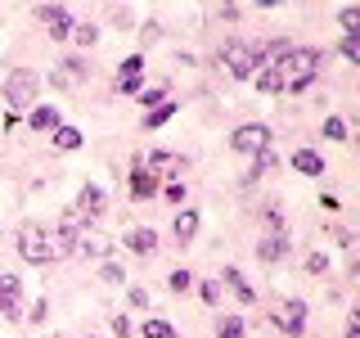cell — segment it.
<instances>
[{
	"label": "cell",
	"mask_w": 360,
	"mask_h": 338,
	"mask_svg": "<svg viewBox=\"0 0 360 338\" xmlns=\"http://www.w3.org/2000/svg\"><path fill=\"white\" fill-rule=\"evenodd\" d=\"M320 59H324L320 50H302V45H292L284 59L275 63L279 77H284V90H288V95H297V90H307V86L315 82V73H320Z\"/></svg>",
	"instance_id": "1"
},
{
	"label": "cell",
	"mask_w": 360,
	"mask_h": 338,
	"mask_svg": "<svg viewBox=\"0 0 360 338\" xmlns=\"http://www.w3.org/2000/svg\"><path fill=\"white\" fill-rule=\"evenodd\" d=\"M225 68H230V77H239V82H248V77H257V68H266V54L262 45H248V41H230L225 45Z\"/></svg>",
	"instance_id": "2"
},
{
	"label": "cell",
	"mask_w": 360,
	"mask_h": 338,
	"mask_svg": "<svg viewBox=\"0 0 360 338\" xmlns=\"http://www.w3.org/2000/svg\"><path fill=\"white\" fill-rule=\"evenodd\" d=\"M37 90H41V77L32 73V68H14L9 73V82H5V99H9V108H32L37 104Z\"/></svg>",
	"instance_id": "3"
},
{
	"label": "cell",
	"mask_w": 360,
	"mask_h": 338,
	"mask_svg": "<svg viewBox=\"0 0 360 338\" xmlns=\"http://www.w3.org/2000/svg\"><path fill=\"white\" fill-rule=\"evenodd\" d=\"M18 253L27 257V262H37V266H45V262H54V244H50V234L41 230V225H18Z\"/></svg>",
	"instance_id": "4"
},
{
	"label": "cell",
	"mask_w": 360,
	"mask_h": 338,
	"mask_svg": "<svg viewBox=\"0 0 360 338\" xmlns=\"http://www.w3.org/2000/svg\"><path fill=\"white\" fill-rule=\"evenodd\" d=\"M230 144L239 154H262L266 144H270V127H266V122H248V127H239V131L230 135Z\"/></svg>",
	"instance_id": "5"
},
{
	"label": "cell",
	"mask_w": 360,
	"mask_h": 338,
	"mask_svg": "<svg viewBox=\"0 0 360 338\" xmlns=\"http://www.w3.org/2000/svg\"><path fill=\"white\" fill-rule=\"evenodd\" d=\"M37 18L45 23V32H50L54 41H68V37H72V27H77L72 14H68V9H59V5H41V9H37Z\"/></svg>",
	"instance_id": "6"
},
{
	"label": "cell",
	"mask_w": 360,
	"mask_h": 338,
	"mask_svg": "<svg viewBox=\"0 0 360 338\" xmlns=\"http://www.w3.org/2000/svg\"><path fill=\"white\" fill-rule=\"evenodd\" d=\"M140 167H144L149 176H180V172H185V158L158 149V154H149V158H140Z\"/></svg>",
	"instance_id": "7"
},
{
	"label": "cell",
	"mask_w": 360,
	"mask_h": 338,
	"mask_svg": "<svg viewBox=\"0 0 360 338\" xmlns=\"http://www.w3.org/2000/svg\"><path fill=\"white\" fill-rule=\"evenodd\" d=\"M275 320H279V330L302 334V330H307V302H302V298H288L284 307L275 311Z\"/></svg>",
	"instance_id": "8"
},
{
	"label": "cell",
	"mask_w": 360,
	"mask_h": 338,
	"mask_svg": "<svg viewBox=\"0 0 360 338\" xmlns=\"http://www.w3.org/2000/svg\"><path fill=\"white\" fill-rule=\"evenodd\" d=\"M77 208H82V217H86V221H95V217H104L108 194H104L99 185H86V189H82V199H77Z\"/></svg>",
	"instance_id": "9"
},
{
	"label": "cell",
	"mask_w": 360,
	"mask_h": 338,
	"mask_svg": "<svg viewBox=\"0 0 360 338\" xmlns=\"http://www.w3.org/2000/svg\"><path fill=\"white\" fill-rule=\"evenodd\" d=\"M172 234H176V244H189L198 234V212L194 208H180L176 221H172Z\"/></svg>",
	"instance_id": "10"
},
{
	"label": "cell",
	"mask_w": 360,
	"mask_h": 338,
	"mask_svg": "<svg viewBox=\"0 0 360 338\" xmlns=\"http://www.w3.org/2000/svg\"><path fill=\"white\" fill-rule=\"evenodd\" d=\"M77 82H86V63L82 59H63L59 68H54V86H77Z\"/></svg>",
	"instance_id": "11"
},
{
	"label": "cell",
	"mask_w": 360,
	"mask_h": 338,
	"mask_svg": "<svg viewBox=\"0 0 360 338\" xmlns=\"http://www.w3.org/2000/svg\"><path fill=\"white\" fill-rule=\"evenodd\" d=\"M127 248H131L135 257H153L158 253V234L153 230H131L127 234Z\"/></svg>",
	"instance_id": "12"
},
{
	"label": "cell",
	"mask_w": 360,
	"mask_h": 338,
	"mask_svg": "<svg viewBox=\"0 0 360 338\" xmlns=\"http://www.w3.org/2000/svg\"><path fill=\"white\" fill-rule=\"evenodd\" d=\"M284 253H288V239H284V234H266V239L257 244V257H262V262H270V266H275Z\"/></svg>",
	"instance_id": "13"
},
{
	"label": "cell",
	"mask_w": 360,
	"mask_h": 338,
	"mask_svg": "<svg viewBox=\"0 0 360 338\" xmlns=\"http://www.w3.org/2000/svg\"><path fill=\"white\" fill-rule=\"evenodd\" d=\"M257 90H262V95H279V90H284V77H279L275 63L257 68Z\"/></svg>",
	"instance_id": "14"
},
{
	"label": "cell",
	"mask_w": 360,
	"mask_h": 338,
	"mask_svg": "<svg viewBox=\"0 0 360 338\" xmlns=\"http://www.w3.org/2000/svg\"><path fill=\"white\" fill-rule=\"evenodd\" d=\"M131 194H135V199H149V194H158V176H149L140 163H135V172H131Z\"/></svg>",
	"instance_id": "15"
},
{
	"label": "cell",
	"mask_w": 360,
	"mask_h": 338,
	"mask_svg": "<svg viewBox=\"0 0 360 338\" xmlns=\"http://www.w3.org/2000/svg\"><path fill=\"white\" fill-rule=\"evenodd\" d=\"M292 167H297L302 176H320L324 172V158L315 154V149H297V154H292Z\"/></svg>",
	"instance_id": "16"
},
{
	"label": "cell",
	"mask_w": 360,
	"mask_h": 338,
	"mask_svg": "<svg viewBox=\"0 0 360 338\" xmlns=\"http://www.w3.org/2000/svg\"><path fill=\"white\" fill-rule=\"evenodd\" d=\"M32 131H59V113L54 108H32Z\"/></svg>",
	"instance_id": "17"
},
{
	"label": "cell",
	"mask_w": 360,
	"mask_h": 338,
	"mask_svg": "<svg viewBox=\"0 0 360 338\" xmlns=\"http://www.w3.org/2000/svg\"><path fill=\"white\" fill-rule=\"evenodd\" d=\"M82 140H86V135L77 127H59V131H54V149H82Z\"/></svg>",
	"instance_id": "18"
},
{
	"label": "cell",
	"mask_w": 360,
	"mask_h": 338,
	"mask_svg": "<svg viewBox=\"0 0 360 338\" xmlns=\"http://www.w3.org/2000/svg\"><path fill=\"white\" fill-rule=\"evenodd\" d=\"M225 280H230V289L239 293V302H252V298H257V293H252V284H248V280H243V275H239V270H234V266L225 270Z\"/></svg>",
	"instance_id": "19"
},
{
	"label": "cell",
	"mask_w": 360,
	"mask_h": 338,
	"mask_svg": "<svg viewBox=\"0 0 360 338\" xmlns=\"http://www.w3.org/2000/svg\"><path fill=\"white\" fill-rule=\"evenodd\" d=\"M176 118V104H158V108H149V118H144V127L149 131H158L162 122H172Z\"/></svg>",
	"instance_id": "20"
},
{
	"label": "cell",
	"mask_w": 360,
	"mask_h": 338,
	"mask_svg": "<svg viewBox=\"0 0 360 338\" xmlns=\"http://www.w3.org/2000/svg\"><path fill=\"white\" fill-rule=\"evenodd\" d=\"M140 73H144V54H131V59L122 63V77H117V82H140Z\"/></svg>",
	"instance_id": "21"
},
{
	"label": "cell",
	"mask_w": 360,
	"mask_h": 338,
	"mask_svg": "<svg viewBox=\"0 0 360 338\" xmlns=\"http://www.w3.org/2000/svg\"><path fill=\"white\" fill-rule=\"evenodd\" d=\"M189 284H194V275H189V270H172V275H167V289H172V293H185Z\"/></svg>",
	"instance_id": "22"
},
{
	"label": "cell",
	"mask_w": 360,
	"mask_h": 338,
	"mask_svg": "<svg viewBox=\"0 0 360 338\" xmlns=\"http://www.w3.org/2000/svg\"><path fill=\"white\" fill-rule=\"evenodd\" d=\"M72 32H77V45H95L99 41V27H95V23H77Z\"/></svg>",
	"instance_id": "23"
},
{
	"label": "cell",
	"mask_w": 360,
	"mask_h": 338,
	"mask_svg": "<svg viewBox=\"0 0 360 338\" xmlns=\"http://www.w3.org/2000/svg\"><path fill=\"white\" fill-rule=\"evenodd\" d=\"M342 32H347V37H356V32H360V9L356 5L342 9Z\"/></svg>",
	"instance_id": "24"
},
{
	"label": "cell",
	"mask_w": 360,
	"mask_h": 338,
	"mask_svg": "<svg viewBox=\"0 0 360 338\" xmlns=\"http://www.w3.org/2000/svg\"><path fill=\"white\" fill-rule=\"evenodd\" d=\"M221 338H243V320H239V315H225V320H221Z\"/></svg>",
	"instance_id": "25"
},
{
	"label": "cell",
	"mask_w": 360,
	"mask_h": 338,
	"mask_svg": "<svg viewBox=\"0 0 360 338\" xmlns=\"http://www.w3.org/2000/svg\"><path fill=\"white\" fill-rule=\"evenodd\" d=\"M144 338H172V325L167 320H144Z\"/></svg>",
	"instance_id": "26"
},
{
	"label": "cell",
	"mask_w": 360,
	"mask_h": 338,
	"mask_svg": "<svg viewBox=\"0 0 360 338\" xmlns=\"http://www.w3.org/2000/svg\"><path fill=\"white\" fill-rule=\"evenodd\" d=\"M262 172H275V154H270V149H262L257 163H252V176H262Z\"/></svg>",
	"instance_id": "27"
},
{
	"label": "cell",
	"mask_w": 360,
	"mask_h": 338,
	"mask_svg": "<svg viewBox=\"0 0 360 338\" xmlns=\"http://www.w3.org/2000/svg\"><path fill=\"white\" fill-rule=\"evenodd\" d=\"M324 135H329V140H347V122L342 118H329V122H324Z\"/></svg>",
	"instance_id": "28"
},
{
	"label": "cell",
	"mask_w": 360,
	"mask_h": 338,
	"mask_svg": "<svg viewBox=\"0 0 360 338\" xmlns=\"http://www.w3.org/2000/svg\"><path fill=\"white\" fill-rule=\"evenodd\" d=\"M342 59H347V63H360V41H356V37L342 41Z\"/></svg>",
	"instance_id": "29"
},
{
	"label": "cell",
	"mask_w": 360,
	"mask_h": 338,
	"mask_svg": "<svg viewBox=\"0 0 360 338\" xmlns=\"http://www.w3.org/2000/svg\"><path fill=\"white\" fill-rule=\"evenodd\" d=\"M0 298H18V275H0Z\"/></svg>",
	"instance_id": "30"
},
{
	"label": "cell",
	"mask_w": 360,
	"mask_h": 338,
	"mask_svg": "<svg viewBox=\"0 0 360 338\" xmlns=\"http://www.w3.org/2000/svg\"><path fill=\"white\" fill-rule=\"evenodd\" d=\"M0 315H5V320H22V315H18V298H0Z\"/></svg>",
	"instance_id": "31"
},
{
	"label": "cell",
	"mask_w": 360,
	"mask_h": 338,
	"mask_svg": "<svg viewBox=\"0 0 360 338\" xmlns=\"http://www.w3.org/2000/svg\"><path fill=\"white\" fill-rule=\"evenodd\" d=\"M104 280H108V284H122L127 275H122V266H117V262H108V257H104Z\"/></svg>",
	"instance_id": "32"
},
{
	"label": "cell",
	"mask_w": 360,
	"mask_h": 338,
	"mask_svg": "<svg viewBox=\"0 0 360 338\" xmlns=\"http://www.w3.org/2000/svg\"><path fill=\"white\" fill-rule=\"evenodd\" d=\"M198 293H202V302H212V307H217V293H221V289H217V280H202V289H198Z\"/></svg>",
	"instance_id": "33"
},
{
	"label": "cell",
	"mask_w": 360,
	"mask_h": 338,
	"mask_svg": "<svg viewBox=\"0 0 360 338\" xmlns=\"http://www.w3.org/2000/svg\"><path fill=\"white\" fill-rule=\"evenodd\" d=\"M167 199H172V203H185V180H172V185H167Z\"/></svg>",
	"instance_id": "34"
},
{
	"label": "cell",
	"mask_w": 360,
	"mask_h": 338,
	"mask_svg": "<svg viewBox=\"0 0 360 338\" xmlns=\"http://www.w3.org/2000/svg\"><path fill=\"white\" fill-rule=\"evenodd\" d=\"M324 266H329V262H324V253H311V257H307V270H311V275H320Z\"/></svg>",
	"instance_id": "35"
},
{
	"label": "cell",
	"mask_w": 360,
	"mask_h": 338,
	"mask_svg": "<svg viewBox=\"0 0 360 338\" xmlns=\"http://www.w3.org/2000/svg\"><path fill=\"white\" fill-rule=\"evenodd\" d=\"M140 41H144V45L158 41V23H144V27H140Z\"/></svg>",
	"instance_id": "36"
},
{
	"label": "cell",
	"mask_w": 360,
	"mask_h": 338,
	"mask_svg": "<svg viewBox=\"0 0 360 338\" xmlns=\"http://www.w3.org/2000/svg\"><path fill=\"white\" fill-rule=\"evenodd\" d=\"M140 104H144V108H158V104H162V90H144Z\"/></svg>",
	"instance_id": "37"
},
{
	"label": "cell",
	"mask_w": 360,
	"mask_h": 338,
	"mask_svg": "<svg viewBox=\"0 0 360 338\" xmlns=\"http://www.w3.org/2000/svg\"><path fill=\"white\" fill-rule=\"evenodd\" d=\"M112 334H122V338L131 334V320H127V315H112Z\"/></svg>",
	"instance_id": "38"
},
{
	"label": "cell",
	"mask_w": 360,
	"mask_h": 338,
	"mask_svg": "<svg viewBox=\"0 0 360 338\" xmlns=\"http://www.w3.org/2000/svg\"><path fill=\"white\" fill-rule=\"evenodd\" d=\"M266 221H270V225H275V230H279V225H284V212H279L275 203H270V208H266Z\"/></svg>",
	"instance_id": "39"
},
{
	"label": "cell",
	"mask_w": 360,
	"mask_h": 338,
	"mask_svg": "<svg viewBox=\"0 0 360 338\" xmlns=\"http://www.w3.org/2000/svg\"><path fill=\"white\" fill-rule=\"evenodd\" d=\"M131 307H149V293H144V289H131Z\"/></svg>",
	"instance_id": "40"
},
{
	"label": "cell",
	"mask_w": 360,
	"mask_h": 338,
	"mask_svg": "<svg viewBox=\"0 0 360 338\" xmlns=\"http://www.w3.org/2000/svg\"><path fill=\"white\" fill-rule=\"evenodd\" d=\"M347 338H360V325L356 320H347Z\"/></svg>",
	"instance_id": "41"
}]
</instances>
